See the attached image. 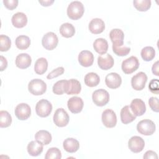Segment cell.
Returning <instances> with one entry per match:
<instances>
[{
    "label": "cell",
    "mask_w": 159,
    "mask_h": 159,
    "mask_svg": "<svg viewBox=\"0 0 159 159\" xmlns=\"http://www.w3.org/2000/svg\"><path fill=\"white\" fill-rule=\"evenodd\" d=\"M148 88L150 91L154 94H158L159 91V81L158 79H152L149 83Z\"/></svg>",
    "instance_id": "40"
},
{
    "label": "cell",
    "mask_w": 159,
    "mask_h": 159,
    "mask_svg": "<svg viewBox=\"0 0 159 159\" xmlns=\"http://www.w3.org/2000/svg\"><path fill=\"white\" fill-rule=\"evenodd\" d=\"M147 81V75L142 71L137 73L131 79V85L134 89L136 91L142 90Z\"/></svg>",
    "instance_id": "10"
},
{
    "label": "cell",
    "mask_w": 159,
    "mask_h": 159,
    "mask_svg": "<svg viewBox=\"0 0 159 159\" xmlns=\"http://www.w3.org/2000/svg\"><path fill=\"white\" fill-rule=\"evenodd\" d=\"M64 71H65V69L62 66L58 67L54 69L53 70H52L51 72H50L47 76V78L48 80H52L53 78H57L60 76L61 75H62L64 73Z\"/></svg>",
    "instance_id": "39"
},
{
    "label": "cell",
    "mask_w": 159,
    "mask_h": 159,
    "mask_svg": "<svg viewBox=\"0 0 159 159\" xmlns=\"http://www.w3.org/2000/svg\"><path fill=\"white\" fill-rule=\"evenodd\" d=\"M136 119V116L130 111L129 106H125L120 111V120L124 124H129Z\"/></svg>",
    "instance_id": "26"
},
{
    "label": "cell",
    "mask_w": 159,
    "mask_h": 159,
    "mask_svg": "<svg viewBox=\"0 0 159 159\" xmlns=\"http://www.w3.org/2000/svg\"><path fill=\"white\" fill-rule=\"evenodd\" d=\"M128 147L132 152L139 153L144 148L145 142L143 139L139 136H133L128 142Z\"/></svg>",
    "instance_id": "12"
},
{
    "label": "cell",
    "mask_w": 159,
    "mask_h": 159,
    "mask_svg": "<svg viewBox=\"0 0 159 159\" xmlns=\"http://www.w3.org/2000/svg\"><path fill=\"white\" fill-rule=\"evenodd\" d=\"M93 48L99 55H104L108 50V43L106 39L103 38H98L94 42Z\"/></svg>",
    "instance_id": "25"
},
{
    "label": "cell",
    "mask_w": 159,
    "mask_h": 159,
    "mask_svg": "<svg viewBox=\"0 0 159 159\" xmlns=\"http://www.w3.org/2000/svg\"><path fill=\"white\" fill-rule=\"evenodd\" d=\"M43 145L41 143L39 142L38 141L33 140L29 143L27 145V150L29 154L32 157H37L39 156L43 152Z\"/></svg>",
    "instance_id": "23"
},
{
    "label": "cell",
    "mask_w": 159,
    "mask_h": 159,
    "mask_svg": "<svg viewBox=\"0 0 159 159\" xmlns=\"http://www.w3.org/2000/svg\"><path fill=\"white\" fill-rule=\"evenodd\" d=\"M35 139L37 141L43 145L49 144L52 139V135L49 132L45 130H40L37 132L35 135Z\"/></svg>",
    "instance_id": "27"
},
{
    "label": "cell",
    "mask_w": 159,
    "mask_h": 159,
    "mask_svg": "<svg viewBox=\"0 0 159 159\" xmlns=\"http://www.w3.org/2000/svg\"><path fill=\"white\" fill-rule=\"evenodd\" d=\"M152 73L156 75V76H158L159 74H158V61H157L152 66Z\"/></svg>",
    "instance_id": "45"
},
{
    "label": "cell",
    "mask_w": 159,
    "mask_h": 159,
    "mask_svg": "<svg viewBox=\"0 0 159 159\" xmlns=\"http://www.w3.org/2000/svg\"><path fill=\"white\" fill-rule=\"evenodd\" d=\"M109 94L104 89L94 91L92 94V99L94 104L98 106H104L109 101Z\"/></svg>",
    "instance_id": "4"
},
{
    "label": "cell",
    "mask_w": 159,
    "mask_h": 159,
    "mask_svg": "<svg viewBox=\"0 0 159 159\" xmlns=\"http://www.w3.org/2000/svg\"><path fill=\"white\" fill-rule=\"evenodd\" d=\"M19 1L17 0H4L3 3L4 6L9 9V10H13L16 9L18 5Z\"/></svg>",
    "instance_id": "42"
},
{
    "label": "cell",
    "mask_w": 159,
    "mask_h": 159,
    "mask_svg": "<svg viewBox=\"0 0 159 159\" xmlns=\"http://www.w3.org/2000/svg\"><path fill=\"white\" fill-rule=\"evenodd\" d=\"M53 122L59 127H63L67 125L69 122L70 117L67 112L63 108L57 109L53 117Z\"/></svg>",
    "instance_id": "7"
},
{
    "label": "cell",
    "mask_w": 159,
    "mask_h": 159,
    "mask_svg": "<svg viewBox=\"0 0 159 159\" xmlns=\"http://www.w3.org/2000/svg\"><path fill=\"white\" fill-rule=\"evenodd\" d=\"M30 45V40L28 36L19 35L16 39V45L20 50H26Z\"/></svg>",
    "instance_id": "31"
},
{
    "label": "cell",
    "mask_w": 159,
    "mask_h": 159,
    "mask_svg": "<svg viewBox=\"0 0 159 159\" xmlns=\"http://www.w3.org/2000/svg\"><path fill=\"white\" fill-rule=\"evenodd\" d=\"M67 86V80H62L56 82L52 88L53 93L57 95H61L65 93Z\"/></svg>",
    "instance_id": "32"
},
{
    "label": "cell",
    "mask_w": 159,
    "mask_h": 159,
    "mask_svg": "<svg viewBox=\"0 0 159 159\" xmlns=\"http://www.w3.org/2000/svg\"><path fill=\"white\" fill-rule=\"evenodd\" d=\"M143 158L144 159H150V158H152V159H157L158 158V156H157V154L156 152L152 151V150H148L147 151L144 155H143Z\"/></svg>",
    "instance_id": "43"
},
{
    "label": "cell",
    "mask_w": 159,
    "mask_h": 159,
    "mask_svg": "<svg viewBox=\"0 0 159 159\" xmlns=\"http://www.w3.org/2000/svg\"><path fill=\"white\" fill-rule=\"evenodd\" d=\"M88 28L92 34H99L104 31L105 29V24L101 19L94 18L90 21Z\"/></svg>",
    "instance_id": "19"
},
{
    "label": "cell",
    "mask_w": 159,
    "mask_h": 159,
    "mask_svg": "<svg viewBox=\"0 0 159 159\" xmlns=\"http://www.w3.org/2000/svg\"><path fill=\"white\" fill-rule=\"evenodd\" d=\"M109 37L112 42V45L116 47H122L124 44V34L119 29H114L109 33Z\"/></svg>",
    "instance_id": "16"
},
{
    "label": "cell",
    "mask_w": 159,
    "mask_h": 159,
    "mask_svg": "<svg viewBox=\"0 0 159 159\" xmlns=\"http://www.w3.org/2000/svg\"><path fill=\"white\" fill-rule=\"evenodd\" d=\"M52 111V105L48 100L42 99L37 102L35 106L37 114L41 117H48Z\"/></svg>",
    "instance_id": "5"
},
{
    "label": "cell",
    "mask_w": 159,
    "mask_h": 159,
    "mask_svg": "<svg viewBox=\"0 0 159 159\" xmlns=\"http://www.w3.org/2000/svg\"><path fill=\"white\" fill-rule=\"evenodd\" d=\"M106 86L111 89L118 88L122 83V78L117 73H110L105 78Z\"/></svg>",
    "instance_id": "15"
},
{
    "label": "cell",
    "mask_w": 159,
    "mask_h": 159,
    "mask_svg": "<svg viewBox=\"0 0 159 159\" xmlns=\"http://www.w3.org/2000/svg\"><path fill=\"white\" fill-rule=\"evenodd\" d=\"M112 50L114 53L117 56L124 57L129 53L130 52V48L127 47H116L112 45Z\"/></svg>",
    "instance_id": "38"
},
{
    "label": "cell",
    "mask_w": 159,
    "mask_h": 159,
    "mask_svg": "<svg viewBox=\"0 0 159 159\" xmlns=\"http://www.w3.org/2000/svg\"><path fill=\"white\" fill-rule=\"evenodd\" d=\"M69 110L73 114L80 113L83 107L84 103L83 99L78 96H73L70 98L67 102Z\"/></svg>",
    "instance_id": "13"
},
{
    "label": "cell",
    "mask_w": 159,
    "mask_h": 159,
    "mask_svg": "<svg viewBox=\"0 0 159 159\" xmlns=\"http://www.w3.org/2000/svg\"><path fill=\"white\" fill-rule=\"evenodd\" d=\"M142 59L145 61L152 60L155 57V50L150 46H147L142 48L140 53Z\"/></svg>",
    "instance_id": "33"
},
{
    "label": "cell",
    "mask_w": 159,
    "mask_h": 159,
    "mask_svg": "<svg viewBox=\"0 0 159 159\" xmlns=\"http://www.w3.org/2000/svg\"><path fill=\"white\" fill-rule=\"evenodd\" d=\"M130 108L135 116H141L146 112L145 102L139 98L134 99L131 101Z\"/></svg>",
    "instance_id": "14"
},
{
    "label": "cell",
    "mask_w": 159,
    "mask_h": 159,
    "mask_svg": "<svg viewBox=\"0 0 159 159\" xmlns=\"http://www.w3.org/2000/svg\"><path fill=\"white\" fill-rule=\"evenodd\" d=\"M11 22L14 27L16 28H22L27 25V17L24 13L18 12L12 16Z\"/></svg>",
    "instance_id": "21"
},
{
    "label": "cell",
    "mask_w": 159,
    "mask_h": 159,
    "mask_svg": "<svg viewBox=\"0 0 159 159\" xmlns=\"http://www.w3.org/2000/svg\"><path fill=\"white\" fill-rule=\"evenodd\" d=\"M11 46V41L9 37L5 35H0V50L1 52H7Z\"/></svg>",
    "instance_id": "37"
},
{
    "label": "cell",
    "mask_w": 159,
    "mask_h": 159,
    "mask_svg": "<svg viewBox=\"0 0 159 159\" xmlns=\"http://www.w3.org/2000/svg\"><path fill=\"white\" fill-rule=\"evenodd\" d=\"M81 86L79 81L76 79L67 80V86L65 93L68 95L78 94L81 92Z\"/></svg>",
    "instance_id": "22"
},
{
    "label": "cell",
    "mask_w": 159,
    "mask_h": 159,
    "mask_svg": "<svg viewBox=\"0 0 159 159\" xmlns=\"http://www.w3.org/2000/svg\"><path fill=\"white\" fill-rule=\"evenodd\" d=\"M148 104L151 109L155 112H158L159 106H158V99L156 97H151L148 100Z\"/></svg>",
    "instance_id": "41"
},
{
    "label": "cell",
    "mask_w": 159,
    "mask_h": 159,
    "mask_svg": "<svg viewBox=\"0 0 159 159\" xmlns=\"http://www.w3.org/2000/svg\"><path fill=\"white\" fill-rule=\"evenodd\" d=\"M84 12L83 4L78 1L71 2L67 8V15L72 20H78L80 19Z\"/></svg>",
    "instance_id": "1"
},
{
    "label": "cell",
    "mask_w": 159,
    "mask_h": 159,
    "mask_svg": "<svg viewBox=\"0 0 159 159\" xmlns=\"http://www.w3.org/2000/svg\"><path fill=\"white\" fill-rule=\"evenodd\" d=\"M58 39L57 35L52 32L46 33L42 37V46L47 50H52L55 48L58 45Z\"/></svg>",
    "instance_id": "8"
},
{
    "label": "cell",
    "mask_w": 159,
    "mask_h": 159,
    "mask_svg": "<svg viewBox=\"0 0 159 159\" xmlns=\"http://www.w3.org/2000/svg\"><path fill=\"white\" fill-rule=\"evenodd\" d=\"M60 34L65 38L72 37L75 34V27L70 23H64L60 27Z\"/></svg>",
    "instance_id": "28"
},
{
    "label": "cell",
    "mask_w": 159,
    "mask_h": 159,
    "mask_svg": "<svg viewBox=\"0 0 159 159\" xmlns=\"http://www.w3.org/2000/svg\"><path fill=\"white\" fill-rule=\"evenodd\" d=\"M31 114L30 107L26 103L19 104L15 109V115L16 117L20 120H27Z\"/></svg>",
    "instance_id": "11"
},
{
    "label": "cell",
    "mask_w": 159,
    "mask_h": 159,
    "mask_svg": "<svg viewBox=\"0 0 159 159\" xmlns=\"http://www.w3.org/2000/svg\"><path fill=\"white\" fill-rule=\"evenodd\" d=\"M48 68V61L43 57L37 60L34 65V71L38 75H43L46 72Z\"/></svg>",
    "instance_id": "29"
},
{
    "label": "cell",
    "mask_w": 159,
    "mask_h": 159,
    "mask_svg": "<svg viewBox=\"0 0 159 159\" xmlns=\"http://www.w3.org/2000/svg\"><path fill=\"white\" fill-rule=\"evenodd\" d=\"M28 89L32 94L40 96L46 92L47 84L40 79H34L29 83Z\"/></svg>",
    "instance_id": "2"
},
{
    "label": "cell",
    "mask_w": 159,
    "mask_h": 159,
    "mask_svg": "<svg viewBox=\"0 0 159 159\" xmlns=\"http://www.w3.org/2000/svg\"><path fill=\"white\" fill-rule=\"evenodd\" d=\"M133 4L136 9L141 12L147 11L151 7V1L150 0H134Z\"/></svg>",
    "instance_id": "35"
},
{
    "label": "cell",
    "mask_w": 159,
    "mask_h": 159,
    "mask_svg": "<svg viewBox=\"0 0 159 159\" xmlns=\"http://www.w3.org/2000/svg\"><path fill=\"white\" fill-rule=\"evenodd\" d=\"M139 67V61L136 57L131 56L124 60L121 65L122 71L125 74H131Z\"/></svg>",
    "instance_id": "6"
},
{
    "label": "cell",
    "mask_w": 159,
    "mask_h": 159,
    "mask_svg": "<svg viewBox=\"0 0 159 159\" xmlns=\"http://www.w3.org/2000/svg\"><path fill=\"white\" fill-rule=\"evenodd\" d=\"M32 63V58L29 55L25 53H20L16 57V65L20 69H25L29 67Z\"/></svg>",
    "instance_id": "20"
},
{
    "label": "cell",
    "mask_w": 159,
    "mask_h": 159,
    "mask_svg": "<svg viewBox=\"0 0 159 159\" xmlns=\"http://www.w3.org/2000/svg\"><path fill=\"white\" fill-rule=\"evenodd\" d=\"M84 83L89 87H94L98 85L100 82V78L98 75L94 72L87 73L84 76Z\"/></svg>",
    "instance_id": "30"
},
{
    "label": "cell",
    "mask_w": 159,
    "mask_h": 159,
    "mask_svg": "<svg viewBox=\"0 0 159 159\" xmlns=\"http://www.w3.org/2000/svg\"><path fill=\"white\" fill-rule=\"evenodd\" d=\"M12 123V117L6 111H0V127L6 128L10 126Z\"/></svg>",
    "instance_id": "34"
},
{
    "label": "cell",
    "mask_w": 159,
    "mask_h": 159,
    "mask_svg": "<svg viewBox=\"0 0 159 159\" xmlns=\"http://www.w3.org/2000/svg\"><path fill=\"white\" fill-rule=\"evenodd\" d=\"M0 60H1V66H0V70L2 71L4 70H5L7 66V61L5 57L3 56L0 57Z\"/></svg>",
    "instance_id": "44"
},
{
    "label": "cell",
    "mask_w": 159,
    "mask_h": 159,
    "mask_svg": "<svg viewBox=\"0 0 159 159\" xmlns=\"http://www.w3.org/2000/svg\"><path fill=\"white\" fill-rule=\"evenodd\" d=\"M61 158V153L57 147H52L46 152L45 159H60Z\"/></svg>",
    "instance_id": "36"
},
{
    "label": "cell",
    "mask_w": 159,
    "mask_h": 159,
    "mask_svg": "<svg viewBox=\"0 0 159 159\" xmlns=\"http://www.w3.org/2000/svg\"><path fill=\"white\" fill-rule=\"evenodd\" d=\"M101 119L102 124L107 128L114 127L117 124L116 114L110 109H107L102 112Z\"/></svg>",
    "instance_id": "9"
},
{
    "label": "cell",
    "mask_w": 159,
    "mask_h": 159,
    "mask_svg": "<svg viewBox=\"0 0 159 159\" xmlns=\"http://www.w3.org/2000/svg\"><path fill=\"white\" fill-rule=\"evenodd\" d=\"M63 147L65 151L68 153H75L80 148L79 142L74 138H67L63 142Z\"/></svg>",
    "instance_id": "24"
},
{
    "label": "cell",
    "mask_w": 159,
    "mask_h": 159,
    "mask_svg": "<svg viewBox=\"0 0 159 159\" xmlns=\"http://www.w3.org/2000/svg\"><path fill=\"white\" fill-rule=\"evenodd\" d=\"M53 0H47V1H39V2L43 6H49L53 3Z\"/></svg>",
    "instance_id": "46"
},
{
    "label": "cell",
    "mask_w": 159,
    "mask_h": 159,
    "mask_svg": "<svg viewBox=\"0 0 159 159\" xmlns=\"http://www.w3.org/2000/svg\"><path fill=\"white\" fill-rule=\"evenodd\" d=\"M78 61L84 67L91 66L94 62V55L90 51L83 50L78 55Z\"/></svg>",
    "instance_id": "18"
},
{
    "label": "cell",
    "mask_w": 159,
    "mask_h": 159,
    "mask_svg": "<svg viewBox=\"0 0 159 159\" xmlns=\"http://www.w3.org/2000/svg\"><path fill=\"white\" fill-rule=\"evenodd\" d=\"M114 61L113 57L109 53L99 56L98 64L99 68L103 70H108L114 66Z\"/></svg>",
    "instance_id": "17"
},
{
    "label": "cell",
    "mask_w": 159,
    "mask_h": 159,
    "mask_svg": "<svg viewBox=\"0 0 159 159\" xmlns=\"http://www.w3.org/2000/svg\"><path fill=\"white\" fill-rule=\"evenodd\" d=\"M156 126L155 123L150 119L140 120L137 125V131L143 135H151L155 132Z\"/></svg>",
    "instance_id": "3"
}]
</instances>
